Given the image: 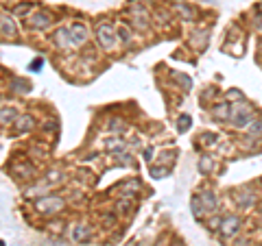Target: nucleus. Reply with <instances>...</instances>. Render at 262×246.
<instances>
[{
    "mask_svg": "<svg viewBox=\"0 0 262 246\" xmlns=\"http://www.w3.org/2000/svg\"><path fill=\"white\" fill-rule=\"evenodd\" d=\"M96 39L105 51H112V48L116 46V31H114V27L110 22H101L96 27Z\"/></svg>",
    "mask_w": 262,
    "mask_h": 246,
    "instance_id": "1",
    "label": "nucleus"
},
{
    "mask_svg": "<svg viewBox=\"0 0 262 246\" xmlns=\"http://www.w3.org/2000/svg\"><path fill=\"white\" fill-rule=\"evenodd\" d=\"M234 120V127H247L251 125V107L247 103H238V105H232V116Z\"/></svg>",
    "mask_w": 262,
    "mask_h": 246,
    "instance_id": "2",
    "label": "nucleus"
},
{
    "mask_svg": "<svg viewBox=\"0 0 262 246\" xmlns=\"http://www.w3.org/2000/svg\"><path fill=\"white\" fill-rule=\"evenodd\" d=\"M219 229H221V233H223L225 237L236 235V233H238V229H241V218L236 214H229L225 218H221L219 220Z\"/></svg>",
    "mask_w": 262,
    "mask_h": 246,
    "instance_id": "3",
    "label": "nucleus"
},
{
    "mask_svg": "<svg viewBox=\"0 0 262 246\" xmlns=\"http://www.w3.org/2000/svg\"><path fill=\"white\" fill-rule=\"evenodd\" d=\"M61 205H63V201L59 196H46V199L37 201V209H42L44 214H55V211H59Z\"/></svg>",
    "mask_w": 262,
    "mask_h": 246,
    "instance_id": "4",
    "label": "nucleus"
},
{
    "mask_svg": "<svg viewBox=\"0 0 262 246\" xmlns=\"http://www.w3.org/2000/svg\"><path fill=\"white\" fill-rule=\"evenodd\" d=\"M70 39H72V46H81V44H85V39H88V29L83 27V24H72L70 27Z\"/></svg>",
    "mask_w": 262,
    "mask_h": 246,
    "instance_id": "5",
    "label": "nucleus"
},
{
    "mask_svg": "<svg viewBox=\"0 0 262 246\" xmlns=\"http://www.w3.org/2000/svg\"><path fill=\"white\" fill-rule=\"evenodd\" d=\"M48 24H51V15L48 13H35L31 18V27L33 29H46Z\"/></svg>",
    "mask_w": 262,
    "mask_h": 246,
    "instance_id": "6",
    "label": "nucleus"
},
{
    "mask_svg": "<svg viewBox=\"0 0 262 246\" xmlns=\"http://www.w3.org/2000/svg\"><path fill=\"white\" fill-rule=\"evenodd\" d=\"M201 203L206 205V211H214L216 209V205H219V201H216V196L212 194V192H201Z\"/></svg>",
    "mask_w": 262,
    "mask_h": 246,
    "instance_id": "7",
    "label": "nucleus"
},
{
    "mask_svg": "<svg viewBox=\"0 0 262 246\" xmlns=\"http://www.w3.org/2000/svg\"><path fill=\"white\" fill-rule=\"evenodd\" d=\"M72 237H75V242H88L90 237H92V229L90 227H75Z\"/></svg>",
    "mask_w": 262,
    "mask_h": 246,
    "instance_id": "8",
    "label": "nucleus"
},
{
    "mask_svg": "<svg viewBox=\"0 0 262 246\" xmlns=\"http://www.w3.org/2000/svg\"><path fill=\"white\" fill-rule=\"evenodd\" d=\"M57 44L59 46H72V39H70V29H61V31H57Z\"/></svg>",
    "mask_w": 262,
    "mask_h": 246,
    "instance_id": "9",
    "label": "nucleus"
},
{
    "mask_svg": "<svg viewBox=\"0 0 262 246\" xmlns=\"http://www.w3.org/2000/svg\"><path fill=\"white\" fill-rule=\"evenodd\" d=\"M3 35H5V37H13V35H15L13 20L9 18V15H3Z\"/></svg>",
    "mask_w": 262,
    "mask_h": 246,
    "instance_id": "10",
    "label": "nucleus"
},
{
    "mask_svg": "<svg viewBox=\"0 0 262 246\" xmlns=\"http://www.w3.org/2000/svg\"><path fill=\"white\" fill-rule=\"evenodd\" d=\"M175 11H179L182 15H186V20H192V18H194V11H192L190 7H188V5L177 3V5H175Z\"/></svg>",
    "mask_w": 262,
    "mask_h": 246,
    "instance_id": "11",
    "label": "nucleus"
},
{
    "mask_svg": "<svg viewBox=\"0 0 262 246\" xmlns=\"http://www.w3.org/2000/svg\"><path fill=\"white\" fill-rule=\"evenodd\" d=\"M18 131H31L33 129V118L31 116H24V118H20L18 120Z\"/></svg>",
    "mask_w": 262,
    "mask_h": 246,
    "instance_id": "12",
    "label": "nucleus"
},
{
    "mask_svg": "<svg viewBox=\"0 0 262 246\" xmlns=\"http://www.w3.org/2000/svg\"><path fill=\"white\" fill-rule=\"evenodd\" d=\"M11 87H15V92H29V83L27 81H22V79H13Z\"/></svg>",
    "mask_w": 262,
    "mask_h": 246,
    "instance_id": "13",
    "label": "nucleus"
},
{
    "mask_svg": "<svg viewBox=\"0 0 262 246\" xmlns=\"http://www.w3.org/2000/svg\"><path fill=\"white\" fill-rule=\"evenodd\" d=\"M236 201H238L241 207H247V205L253 201V196H249L247 192H241V194H236Z\"/></svg>",
    "mask_w": 262,
    "mask_h": 246,
    "instance_id": "14",
    "label": "nucleus"
},
{
    "mask_svg": "<svg viewBox=\"0 0 262 246\" xmlns=\"http://www.w3.org/2000/svg\"><path fill=\"white\" fill-rule=\"evenodd\" d=\"M13 118H15V111L13 109H9V111L3 109V125H11Z\"/></svg>",
    "mask_w": 262,
    "mask_h": 246,
    "instance_id": "15",
    "label": "nucleus"
},
{
    "mask_svg": "<svg viewBox=\"0 0 262 246\" xmlns=\"http://www.w3.org/2000/svg\"><path fill=\"white\" fill-rule=\"evenodd\" d=\"M249 131H251V135H260L262 133V120H256V122L251 120V129Z\"/></svg>",
    "mask_w": 262,
    "mask_h": 246,
    "instance_id": "16",
    "label": "nucleus"
},
{
    "mask_svg": "<svg viewBox=\"0 0 262 246\" xmlns=\"http://www.w3.org/2000/svg\"><path fill=\"white\" fill-rule=\"evenodd\" d=\"M190 129V116H182L179 118V131H188Z\"/></svg>",
    "mask_w": 262,
    "mask_h": 246,
    "instance_id": "17",
    "label": "nucleus"
},
{
    "mask_svg": "<svg viewBox=\"0 0 262 246\" xmlns=\"http://www.w3.org/2000/svg\"><path fill=\"white\" fill-rule=\"evenodd\" d=\"M199 168H201L203 172H210V168H212V161H210V157H203V163L199 161Z\"/></svg>",
    "mask_w": 262,
    "mask_h": 246,
    "instance_id": "18",
    "label": "nucleus"
},
{
    "mask_svg": "<svg viewBox=\"0 0 262 246\" xmlns=\"http://www.w3.org/2000/svg\"><path fill=\"white\" fill-rule=\"evenodd\" d=\"M199 139H203V144H214L212 139H216V135H210V133H206V135H201Z\"/></svg>",
    "mask_w": 262,
    "mask_h": 246,
    "instance_id": "19",
    "label": "nucleus"
},
{
    "mask_svg": "<svg viewBox=\"0 0 262 246\" xmlns=\"http://www.w3.org/2000/svg\"><path fill=\"white\" fill-rule=\"evenodd\" d=\"M151 175H153L155 179H162V175H164V170H162V168H151Z\"/></svg>",
    "mask_w": 262,
    "mask_h": 246,
    "instance_id": "20",
    "label": "nucleus"
},
{
    "mask_svg": "<svg viewBox=\"0 0 262 246\" xmlns=\"http://www.w3.org/2000/svg\"><path fill=\"white\" fill-rule=\"evenodd\" d=\"M120 37H122V42H125V44L129 42V33H127V29H125V27L120 29Z\"/></svg>",
    "mask_w": 262,
    "mask_h": 246,
    "instance_id": "21",
    "label": "nucleus"
},
{
    "mask_svg": "<svg viewBox=\"0 0 262 246\" xmlns=\"http://www.w3.org/2000/svg\"><path fill=\"white\" fill-rule=\"evenodd\" d=\"M144 159H146V161L153 159V149H146V151H144Z\"/></svg>",
    "mask_w": 262,
    "mask_h": 246,
    "instance_id": "22",
    "label": "nucleus"
},
{
    "mask_svg": "<svg viewBox=\"0 0 262 246\" xmlns=\"http://www.w3.org/2000/svg\"><path fill=\"white\" fill-rule=\"evenodd\" d=\"M29 9H31L29 5H22V7H18V9H15V13H27Z\"/></svg>",
    "mask_w": 262,
    "mask_h": 246,
    "instance_id": "23",
    "label": "nucleus"
},
{
    "mask_svg": "<svg viewBox=\"0 0 262 246\" xmlns=\"http://www.w3.org/2000/svg\"><path fill=\"white\" fill-rule=\"evenodd\" d=\"M234 246H249V242L247 240H241V242H236Z\"/></svg>",
    "mask_w": 262,
    "mask_h": 246,
    "instance_id": "24",
    "label": "nucleus"
},
{
    "mask_svg": "<svg viewBox=\"0 0 262 246\" xmlns=\"http://www.w3.org/2000/svg\"><path fill=\"white\" fill-rule=\"evenodd\" d=\"M173 246H182V244H179V242H175V244H173Z\"/></svg>",
    "mask_w": 262,
    "mask_h": 246,
    "instance_id": "25",
    "label": "nucleus"
},
{
    "mask_svg": "<svg viewBox=\"0 0 262 246\" xmlns=\"http://www.w3.org/2000/svg\"><path fill=\"white\" fill-rule=\"evenodd\" d=\"M260 211H262V207H260Z\"/></svg>",
    "mask_w": 262,
    "mask_h": 246,
    "instance_id": "26",
    "label": "nucleus"
}]
</instances>
